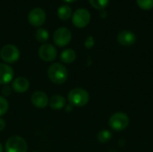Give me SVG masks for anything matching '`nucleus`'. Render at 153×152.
<instances>
[{
    "label": "nucleus",
    "mask_w": 153,
    "mask_h": 152,
    "mask_svg": "<svg viewBox=\"0 0 153 152\" xmlns=\"http://www.w3.org/2000/svg\"><path fill=\"white\" fill-rule=\"evenodd\" d=\"M48 77L49 81L55 84H63L67 80L68 71L61 63H55L48 67Z\"/></svg>",
    "instance_id": "f257e3e1"
},
{
    "label": "nucleus",
    "mask_w": 153,
    "mask_h": 152,
    "mask_svg": "<svg viewBox=\"0 0 153 152\" xmlns=\"http://www.w3.org/2000/svg\"><path fill=\"white\" fill-rule=\"evenodd\" d=\"M64 2H65V3H74V2H75L76 0H63Z\"/></svg>",
    "instance_id": "a878e982"
},
{
    "label": "nucleus",
    "mask_w": 153,
    "mask_h": 152,
    "mask_svg": "<svg viewBox=\"0 0 153 152\" xmlns=\"http://www.w3.org/2000/svg\"><path fill=\"white\" fill-rule=\"evenodd\" d=\"M94 38L92 36H88L84 41V46L87 47V48H91L93 46H94Z\"/></svg>",
    "instance_id": "4be33fe9"
},
{
    "label": "nucleus",
    "mask_w": 153,
    "mask_h": 152,
    "mask_svg": "<svg viewBox=\"0 0 153 152\" xmlns=\"http://www.w3.org/2000/svg\"><path fill=\"white\" fill-rule=\"evenodd\" d=\"M12 88L11 87H9V86H6V85H4V87H3V89H2V94L4 95V96H10L11 95V93H12Z\"/></svg>",
    "instance_id": "5701e85b"
},
{
    "label": "nucleus",
    "mask_w": 153,
    "mask_h": 152,
    "mask_svg": "<svg viewBox=\"0 0 153 152\" xmlns=\"http://www.w3.org/2000/svg\"><path fill=\"white\" fill-rule=\"evenodd\" d=\"M39 56L40 59L45 62H52L56 58L57 51H56V48L52 44L45 43L39 47Z\"/></svg>",
    "instance_id": "6e6552de"
},
{
    "label": "nucleus",
    "mask_w": 153,
    "mask_h": 152,
    "mask_svg": "<svg viewBox=\"0 0 153 152\" xmlns=\"http://www.w3.org/2000/svg\"><path fill=\"white\" fill-rule=\"evenodd\" d=\"M48 105L54 110H61L65 107V99L58 94H55L50 97Z\"/></svg>",
    "instance_id": "4468645a"
},
{
    "label": "nucleus",
    "mask_w": 153,
    "mask_h": 152,
    "mask_svg": "<svg viewBox=\"0 0 153 152\" xmlns=\"http://www.w3.org/2000/svg\"><path fill=\"white\" fill-rule=\"evenodd\" d=\"M92 7L98 10H102L106 8L109 3V0H89Z\"/></svg>",
    "instance_id": "6ab92c4d"
},
{
    "label": "nucleus",
    "mask_w": 153,
    "mask_h": 152,
    "mask_svg": "<svg viewBox=\"0 0 153 152\" xmlns=\"http://www.w3.org/2000/svg\"><path fill=\"white\" fill-rule=\"evenodd\" d=\"M28 21L34 27H40L46 21V13L43 9L37 7L32 9L28 14Z\"/></svg>",
    "instance_id": "1a4fd4ad"
},
{
    "label": "nucleus",
    "mask_w": 153,
    "mask_h": 152,
    "mask_svg": "<svg viewBox=\"0 0 153 152\" xmlns=\"http://www.w3.org/2000/svg\"><path fill=\"white\" fill-rule=\"evenodd\" d=\"M3 151H4V147H3L2 143L0 142V152H3Z\"/></svg>",
    "instance_id": "bb28decb"
},
{
    "label": "nucleus",
    "mask_w": 153,
    "mask_h": 152,
    "mask_svg": "<svg viewBox=\"0 0 153 152\" xmlns=\"http://www.w3.org/2000/svg\"><path fill=\"white\" fill-rule=\"evenodd\" d=\"M0 57L7 65L13 64L20 58V50L13 44H6L0 50Z\"/></svg>",
    "instance_id": "7ed1b4c3"
},
{
    "label": "nucleus",
    "mask_w": 153,
    "mask_h": 152,
    "mask_svg": "<svg viewBox=\"0 0 153 152\" xmlns=\"http://www.w3.org/2000/svg\"><path fill=\"white\" fill-rule=\"evenodd\" d=\"M129 122L130 120L126 114L123 112H117L110 116L108 125L112 130L121 132L128 126Z\"/></svg>",
    "instance_id": "20e7f679"
},
{
    "label": "nucleus",
    "mask_w": 153,
    "mask_h": 152,
    "mask_svg": "<svg viewBox=\"0 0 153 152\" xmlns=\"http://www.w3.org/2000/svg\"><path fill=\"white\" fill-rule=\"evenodd\" d=\"M91 22V13L87 9L79 8L72 14V22L76 28H84Z\"/></svg>",
    "instance_id": "423d86ee"
},
{
    "label": "nucleus",
    "mask_w": 153,
    "mask_h": 152,
    "mask_svg": "<svg viewBox=\"0 0 153 152\" xmlns=\"http://www.w3.org/2000/svg\"><path fill=\"white\" fill-rule=\"evenodd\" d=\"M30 88V82L25 77H17L12 82V89L17 93H24Z\"/></svg>",
    "instance_id": "ddd939ff"
},
{
    "label": "nucleus",
    "mask_w": 153,
    "mask_h": 152,
    "mask_svg": "<svg viewBox=\"0 0 153 152\" xmlns=\"http://www.w3.org/2000/svg\"><path fill=\"white\" fill-rule=\"evenodd\" d=\"M13 69L5 63H0V84L6 85L13 80Z\"/></svg>",
    "instance_id": "9d476101"
},
{
    "label": "nucleus",
    "mask_w": 153,
    "mask_h": 152,
    "mask_svg": "<svg viewBox=\"0 0 153 152\" xmlns=\"http://www.w3.org/2000/svg\"><path fill=\"white\" fill-rule=\"evenodd\" d=\"M31 103L34 107L38 108H45L48 105L49 99L48 95L43 91H35L30 98Z\"/></svg>",
    "instance_id": "9b49d317"
},
{
    "label": "nucleus",
    "mask_w": 153,
    "mask_h": 152,
    "mask_svg": "<svg viewBox=\"0 0 153 152\" xmlns=\"http://www.w3.org/2000/svg\"><path fill=\"white\" fill-rule=\"evenodd\" d=\"M65 110L67 111V112H70V111H72L73 110V106L70 104V105H68V106H65Z\"/></svg>",
    "instance_id": "393cba45"
},
{
    "label": "nucleus",
    "mask_w": 153,
    "mask_h": 152,
    "mask_svg": "<svg viewBox=\"0 0 153 152\" xmlns=\"http://www.w3.org/2000/svg\"><path fill=\"white\" fill-rule=\"evenodd\" d=\"M117 41L122 46H132L136 41L135 34L131 30H122L117 34Z\"/></svg>",
    "instance_id": "f8f14e48"
},
{
    "label": "nucleus",
    "mask_w": 153,
    "mask_h": 152,
    "mask_svg": "<svg viewBox=\"0 0 153 152\" xmlns=\"http://www.w3.org/2000/svg\"><path fill=\"white\" fill-rule=\"evenodd\" d=\"M8 108H9L8 101L4 96L0 95V117L8 111Z\"/></svg>",
    "instance_id": "aec40b11"
},
{
    "label": "nucleus",
    "mask_w": 153,
    "mask_h": 152,
    "mask_svg": "<svg viewBox=\"0 0 153 152\" xmlns=\"http://www.w3.org/2000/svg\"><path fill=\"white\" fill-rule=\"evenodd\" d=\"M5 126H6L5 121H4L3 118L0 117V132H1V131H4V129L5 128Z\"/></svg>",
    "instance_id": "b1692460"
},
{
    "label": "nucleus",
    "mask_w": 153,
    "mask_h": 152,
    "mask_svg": "<svg viewBox=\"0 0 153 152\" xmlns=\"http://www.w3.org/2000/svg\"><path fill=\"white\" fill-rule=\"evenodd\" d=\"M4 149L5 152H27L28 145L22 137L14 135L6 141Z\"/></svg>",
    "instance_id": "39448f33"
},
{
    "label": "nucleus",
    "mask_w": 153,
    "mask_h": 152,
    "mask_svg": "<svg viewBox=\"0 0 153 152\" xmlns=\"http://www.w3.org/2000/svg\"><path fill=\"white\" fill-rule=\"evenodd\" d=\"M32 152H39V151H32Z\"/></svg>",
    "instance_id": "cd10ccee"
},
{
    "label": "nucleus",
    "mask_w": 153,
    "mask_h": 152,
    "mask_svg": "<svg viewBox=\"0 0 153 152\" xmlns=\"http://www.w3.org/2000/svg\"><path fill=\"white\" fill-rule=\"evenodd\" d=\"M111 137H112L111 132L108 131V130H107V129L101 130L98 133V135H97V139H98V141L100 143H106V142H109L110 139H111Z\"/></svg>",
    "instance_id": "a211bd4d"
},
{
    "label": "nucleus",
    "mask_w": 153,
    "mask_h": 152,
    "mask_svg": "<svg viewBox=\"0 0 153 152\" xmlns=\"http://www.w3.org/2000/svg\"><path fill=\"white\" fill-rule=\"evenodd\" d=\"M35 38L36 39L39 41V42H46L48 38H49V34H48V31L44 29V28H39L37 30H36V33H35Z\"/></svg>",
    "instance_id": "f3484780"
},
{
    "label": "nucleus",
    "mask_w": 153,
    "mask_h": 152,
    "mask_svg": "<svg viewBox=\"0 0 153 152\" xmlns=\"http://www.w3.org/2000/svg\"><path fill=\"white\" fill-rule=\"evenodd\" d=\"M137 4L143 10H151L153 8V0H136Z\"/></svg>",
    "instance_id": "412c9836"
},
{
    "label": "nucleus",
    "mask_w": 153,
    "mask_h": 152,
    "mask_svg": "<svg viewBox=\"0 0 153 152\" xmlns=\"http://www.w3.org/2000/svg\"><path fill=\"white\" fill-rule=\"evenodd\" d=\"M57 16L62 21H67L72 16V8L68 4L61 5L57 9Z\"/></svg>",
    "instance_id": "dca6fc26"
},
{
    "label": "nucleus",
    "mask_w": 153,
    "mask_h": 152,
    "mask_svg": "<svg viewBox=\"0 0 153 152\" xmlns=\"http://www.w3.org/2000/svg\"><path fill=\"white\" fill-rule=\"evenodd\" d=\"M72 39V32L69 29L65 27L58 28L55 30L53 34V40L54 43L57 47H65L67 46Z\"/></svg>",
    "instance_id": "0eeeda50"
},
{
    "label": "nucleus",
    "mask_w": 153,
    "mask_h": 152,
    "mask_svg": "<svg viewBox=\"0 0 153 152\" xmlns=\"http://www.w3.org/2000/svg\"><path fill=\"white\" fill-rule=\"evenodd\" d=\"M90 100L88 91L82 88H74L68 93V101L72 106L83 107Z\"/></svg>",
    "instance_id": "f03ea898"
},
{
    "label": "nucleus",
    "mask_w": 153,
    "mask_h": 152,
    "mask_svg": "<svg viewBox=\"0 0 153 152\" xmlns=\"http://www.w3.org/2000/svg\"><path fill=\"white\" fill-rule=\"evenodd\" d=\"M60 59L65 64H71L76 59V53L72 48H66L62 51Z\"/></svg>",
    "instance_id": "2eb2a0df"
}]
</instances>
